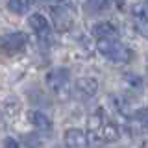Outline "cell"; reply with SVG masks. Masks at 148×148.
<instances>
[{"instance_id": "6da1fadb", "label": "cell", "mask_w": 148, "mask_h": 148, "mask_svg": "<svg viewBox=\"0 0 148 148\" xmlns=\"http://www.w3.org/2000/svg\"><path fill=\"white\" fill-rule=\"evenodd\" d=\"M96 48L98 52L104 56L106 59L113 63H128L132 61V50L126 45H122L120 41L115 39H98L96 41Z\"/></svg>"}, {"instance_id": "7a4b0ae2", "label": "cell", "mask_w": 148, "mask_h": 148, "mask_svg": "<svg viewBox=\"0 0 148 148\" xmlns=\"http://www.w3.org/2000/svg\"><path fill=\"white\" fill-rule=\"evenodd\" d=\"M26 45H28V35L22 34V32H13V34L0 37V50L9 56L22 52Z\"/></svg>"}, {"instance_id": "3957f363", "label": "cell", "mask_w": 148, "mask_h": 148, "mask_svg": "<svg viewBox=\"0 0 148 148\" xmlns=\"http://www.w3.org/2000/svg\"><path fill=\"white\" fill-rule=\"evenodd\" d=\"M76 9L63 8V6H52V18H54V28L58 32H67L74 24Z\"/></svg>"}, {"instance_id": "277c9868", "label": "cell", "mask_w": 148, "mask_h": 148, "mask_svg": "<svg viewBox=\"0 0 148 148\" xmlns=\"http://www.w3.org/2000/svg\"><path fill=\"white\" fill-rule=\"evenodd\" d=\"M28 24L32 26V30L37 34L43 43H50L52 39V26H50L48 18H46L43 13H32L30 18H28Z\"/></svg>"}, {"instance_id": "5b68a950", "label": "cell", "mask_w": 148, "mask_h": 148, "mask_svg": "<svg viewBox=\"0 0 148 148\" xmlns=\"http://www.w3.org/2000/svg\"><path fill=\"white\" fill-rule=\"evenodd\" d=\"M69 80H71V74H69V71L63 69V67L52 69V71L46 74V85H48L54 92H61V91L67 89Z\"/></svg>"}, {"instance_id": "8992f818", "label": "cell", "mask_w": 148, "mask_h": 148, "mask_svg": "<svg viewBox=\"0 0 148 148\" xmlns=\"http://www.w3.org/2000/svg\"><path fill=\"white\" fill-rule=\"evenodd\" d=\"M92 35H95V39H115V37L119 35V28L113 24L111 21H100L96 22L95 26H92Z\"/></svg>"}, {"instance_id": "52a82bcc", "label": "cell", "mask_w": 148, "mask_h": 148, "mask_svg": "<svg viewBox=\"0 0 148 148\" xmlns=\"http://www.w3.org/2000/svg\"><path fill=\"white\" fill-rule=\"evenodd\" d=\"M63 143L67 148H85L87 135L78 128H71L63 133Z\"/></svg>"}, {"instance_id": "ba28073f", "label": "cell", "mask_w": 148, "mask_h": 148, "mask_svg": "<svg viewBox=\"0 0 148 148\" xmlns=\"http://www.w3.org/2000/svg\"><path fill=\"white\" fill-rule=\"evenodd\" d=\"M76 91L80 92L82 96H95L96 91H98V82L91 76H83L76 80Z\"/></svg>"}, {"instance_id": "9c48e42d", "label": "cell", "mask_w": 148, "mask_h": 148, "mask_svg": "<svg viewBox=\"0 0 148 148\" xmlns=\"http://www.w3.org/2000/svg\"><path fill=\"white\" fill-rule=\"evenodd\" d=\"M28 117H30V122L37 130H41V132H50L52 130V120L46 117L45 113H41V111H30Z\"/></svg>"}, {"instance_id": "30bf717a", "label": "cell", "mask_w": 148, "mask_h": 148, "mask_svg": "<svg viewBox=\"0 0 148 148\" xmlns=\"http://www.w3.org/2000/svg\"><path fill=\"white\" fill-rule=\"evenodd\" d=\"M100 133H102V137H104L106 143H113V141H117L120 137V128H119V124L108 122V120H106L104 126L100 128Z\"/></svg>"}, {"instance_id": "8fae6325", "label": "cell", "mask_w": 148, "mask_h": 148, "mask_svg": "<svg viewBox=\"0 0 148 148\" xmlns=\"http://www.w3.org/2000/svg\"><path fill=\"white\" fill-rule=\"evenodd\" d=\"M30 8H32V0H9L8 2V9L15 15H24Z\"/></svg>"}, {"instance_id": "7c38bea8", "label": "cell", "mask_w": 148, "mask_h": 148, "mask_svg": "<svg viewBox=\"0 0 148 148\" xmlns=\"http://www.w3.org/2000/svg\"><path fill=\"white\" fill-rule=\"evenodd\" d=\"M85 135H87L85 148H104L106 141H104V137H102L100 130H98V132H95V130H89Z\"/></svg>"}, {"instance_id": "4fadbf2b", "label": "cell", "mask_w": 148, "mask_h": 148, "mask_svg": "<svg viewBox=\"0 0 148 148\" xmlns=\"http://www.w3.org/2000/svg\"><path fill=\"white\" fill-rule=\"evenodd\" d=\"M104 122H106L104 113L96 109L95 113H91L89 120H87V128H89V130H95V132H98V130H100L102 126H104Z\"/></svg>"}, {"instance_id": "5bb4252c", "label": "cell", "mask_w": 148, "mask_h": 148, "mask_svg": "<svg viewBox=\"0 0 148 148\" xmlns=\"http://www.w3.org/2000/svg\"><path fill=\"white\" fill-rule=\"evenodd\" d=\"M113 0H87V9L91 13H100V11H106L108 8H111Z\"/></svg>"}, {"instance_id": "9a60e30c", "label": "cell", "mask_w": 148, "mask_h": 148, "mask_svg": "<svg viewBox=\"0 0 148 148\" xmlns=\"http://www.w3.org/2000/svg\"><path fill=\"white\" fill-rule=\"evenodd\" d=\"M54 6H63V8H71L76 9L78 8V0H52Z\"/></svg>"}, {"instance_id": "2e32d148", "label": "cell", "mask_w": 148, "mask_h": 148, "mask_svg": "<svg viewBox=\"0 0 148 148\" xmlns=\"http://www.w3.org/2000/svg\"><path fill=\"white\" fill-rule=\"evenodd\" d=\"M4 146L6 148H21V145L15 141L13 137H6V141H4Z\"/></svg>"}, {"instance_id": "e0dca14e", "label": "cell", "mask_w": 148, "mask_h": 148, "mask_svg": "<svg viewBox=\"0 0 148 148\" xmlns=\"http://www.w3.org/2000/svg\"><path fill=\"white\" fill-rule=\"evenodd\" d=\"M39 2H48V0H39Z\"/></svg>"}, {"instance_id": "ac0fdd59", "label": "cell", "mask_w": 148, "mask_h": 148, "mask_svg": "<svg viewBox=\"0 0 148 148\" xmlns=\"http://www.w3.org/2000/svg\"><path fill=\"white\" fill-rule=\"evenodd\" d=\"M146 71H148V65H146Z\"/></svg>"}]
</instances>
